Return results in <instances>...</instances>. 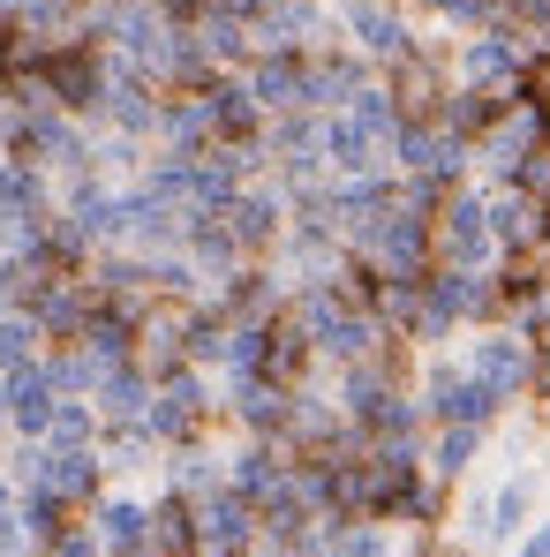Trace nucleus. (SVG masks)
<instances>
[{
  "label": "nucleus",
  "instance_id": "nucleus-1",
  "mask_svg": "<svg viewBox=\"0 0 550 557\" xmlns=\"http://www.w3.org/2000/svg\"><path fill=\"white\" fill-rule=\"evenodd\" d=\"M536 505H543V482H536L528 467H521V474H498L490 490L467 497V543H490V550L505 543V550H513V543L536 528Z\"/></svg>",
  "mask_w": 550,
  "mask_h": 557
},
{
  "label": "nucleus",
  "instance_id": "nucleus-2",
  "mask_svg": "<svg viewBox=\"0 0 550 557\" xmlns=\"http://www.w3.org/2000/svg\"><path fill=\"white\" fill-rule=\"evenodd\" d=\"M430 264H453V272H490V264H498V242H490L482 196H467V188L445 196V211L430 219Z\"/></svg>",
  "mask_w": 550,
  "mask_h": 557
},
{
  "label": "nucleus",
  "instance_id": "nucleus-3",
  "mask_svg": "<svg viewBox=\"0 0 550 557\" xmlns=\"http://www.w3.org/2000/svg\"><path fill=\"white\" fill-rule=\"evenodd\" d=\"M340 30H347V53H363L377 69H392V61H407L423 38H415V23L392 8V0H340Z\"/></svg>",
  "mask_w": 550,
  "mask_h": 557
},
{
  "label": "nucleus",
  "instance_id": "nucleus-4",
  "mask_svg": "<svg viewBox=\"0 0 550 557\" xmlns=\"http://www.w3.org/2000/svg\"><path fill=\"white\" fill-rule=\"evenodd\" d=\"M415 407H423V422H438V430H445V422H460V430H490L505 399H490V392H482L467 370H453V362H430Z\"/></svg>",
  "mask_w": 550,
  "mask_h": 557
},
{
  "label": "nucleus",
  "instance_id": "nucleus-5",
  "mask_svg": "<svg viewBox=\"0 0 550 557\" xmlns=\"http://www.w3.org/2000/svg\"><path fill=\"white\" fill-rule=\"evenodd\" d=\"M204 414H211V392H204V376H196V370H174V376H159V384H151L144 437H151V445H196Z\"/></svg>",
  "mask_w": 550,
  "mask_h": 557
},
{
  "label": "nucleus",
  "instance_id": "nucleus-6",
  "mask_svg": "<svg viewBox=\"0 0 550 557\" xmlns=\"http://www.w3.org/2000/svg\"><path fill=\"white\" fill-rule=\"evenodd\" d=\"M528 69V38L513 23H482L460 38V84H482V91H513Z\"/></svg>",
  "mask_w": 550,
  "mask_h": 557
},
{
  "label": "nucleus",
  "instance_id": "nucleus-7",
  "mask_svg": "<svg viewBox=\"0 0 550 557\" xmlns=\"http://www.w3.org/2000/svg\"><path fill=\"white\" fill-rule=\"evenodd\" d=\"M528 370H536V347H528V332L482 324V339H475V355H467V376H475L490 399H521V392H528Z\"/></svg>",
  "mask_w": 550,
  "mask_h": 557
},
{
  "label": "nucleus",
  "instance_id": "nucleus-8",
  "mask_svg": "<svg viewBox=\"0 0 550 557\" xmlns=\"http://www.w3.org/2000/svg\"><path fill=\"white\" fill-rule=\"evenodd\" d=\"M392 166H407V174H430V182H453L467 174V144L445 136L438 121H400L392 128Z\"/></svg>",
  "mask_w": 550,
  "mask_h": 557
},
{
  "label": "nucleus",
  "instance_id": "nucleus-9",
  "mask_svg": "<svg viewBox=\"0 0 550 557\" xmlns=\"http://www.w3.org/2000/svg\"><path fill=\"white\" fill-rule=\"evenodd\" d=\"M188 505H196V543H204V550H249V543H257V505L234 497L227 482L204 490V497H188Z\"/></svg>",
  "mask_w": 550,
  "mask_h": 557
},
{
  "label": "nucleus",
  "instance_id": "nucleus-10",
  "mask_svg": "<svg viewBox=\"0 0 550 557\" xmlns=\"http://www.w3.org/2000/svg\"><path fill=\"white\" fill-rule=\"evenodd\" d=\"M219 219H227V234H234L242 257H249V249H272L279 234H286V203H279L272 188H234V196L219 203Z\"/></svg>",
  "mask_w": 550,
  "mask_h": 557
},
{
  "label": "nucleus",
  "instance_id": "nucleus-11",
  "mask_svg": "<svg viewBox=\"0 0 550 557\" xmlns=\"http://www.w3.org/2000/svg\"><path fill=\"white\" fill-rule=\"evenodd\" d=\"M490 286H498V317H536L550 301V257L543 249H513V257H498Z\"/></svg>",
  "mask_w": 550,
  "mask_h": 557
},
{
  "label": "nucleus",
  "instance_id": "nucleus-12",
  "mask_svg": "<svg viewBox=\"0 0 550 557\" xmlns=\"http://www.w3.org/2000/svg\"><path fill=\"white\" fill-rule=\"evenodd\" d=\"M196 98H204V113H211V144H257L265 113H257V98H249L242 76H211Z\"/></svg>",
  "mask_w": 550,
  "mask_h": 557
},
{
  "label": "nucleus",
  "instance_id": "nucleus-13",
  "mask_svg": "<svg viewBox=\"0 0 550 557\" xmlns=\"http://www.w3.org/2000/svg\"><path fill=\"white\" fill-rule=\"evenodd\" d=\"M30 490L61 497L69 512H76V505H98V453H61V445H38V474H30Z\"/></svg>",
  "mask_w": 550,
  "mask_h": 557
},
{
  "label": "nucleus",
  "instance_id": "nucleus-14",
  "mask_svg": "<svg viewBox=\"0 0 550 557\" xmlns=\"http://www.w3.org/2000/svg\"><path fill=\"white\" fill-rule=\"evenodd\" d=\"M91 286L84 278H46L38 286V301H30V324L46 332V339H61V347H76V332L91 324Z\"/></svg>",
  "mask_w": 550,
  "mask_h": 557
},
{
  "label": "nucleus",
  "instance_id": "nucleus-15",
  "mask_svg": "<svg viewBox=\"0 0 550 557\" xmlns=\"http://www.w3.org/2000/svg\"><path fill=\"white\" fill-rule=\"evenodd\" d=\"M384 159H392V151L369 136V128L355 121V113H347V106H340V113H325V166H332V174L363 182V174H377Z\"/></svg>",
  "mask_w": 550,
  "mask_h": 557
},
{
  "label": "nucleus",
  "instance_id": "nucleus-16",
  "mask_svg": "<svg viewBox=\"0 0 550 557\" xmlns=\"http://www.w3.org/2000/svg\"><path fill=\"white\" fill-rule=\"evenodd\" d=\"M242 84L257 98V113H309L302 106V53H257L242 69Z\"/></svg>",
  "mask_w": 550,
  "mask_h": 557
},
{
  "label": "nucleus",
  "instance_id": "nucleus-17",
  "mask_svg": "<svg viewBox=\"0 0 550 557\" xmlns=\"http://www.w3.org/2000/svg\"><path fill=\"white\" fill-rule=\"evenodd\" d=\"M309 332L294 324V317H272L265 324V347H257V376L265 384H286V392H302V376H309Z\"/></svg>",
  "mask_w": 550,
  "mask_h": 557
},
{
  "label": "nucleus",
  "instance_id": "nucleus-18",
  "mask_svg": "<svg viewBox=\"0 0 550 557\" xmlns=\"http://www.w3.org/2000/svg\"><path fill=\"white\" fill-rule=\"evenodd\" d=\"M196 505L188 497H159V505H144V543L136 557H196Z\"/></svg>",
  "mask_w": 550,
  "mask_h": 557
},
{
  "label": "nucleus",
  "instance_id": "nucleus-19",
  "mask_svg": "<svg viewBox=\"0 0 550 557\" xmlns=\"http://www.w3.org/2000/svg\"><path fill=\"white\" fill-rule=\"evenodd\" d=\"M53 407H61V392H53V376L38 370V362L8 376V422H15L23 437H46V430H53Z\"/></svg>",
  "mask_w": 550,
  "mask_h": 557
},
{
  "label": "nucleus",
  "instance_id": "nucleus-20",
  "mask_svg": "<svg viewBox=\"0 0 550 557\" xmlns=\"http://www.w3.org/2000/svg\"><path fill=\"white\" fill-rule=\"evenodd\" d=\"M98 414H106L113 430H144V414H151V376L136 370V362L106 370L98 376Z\"/></svg>",
  "mask_w": 550,
  "mask_h": 557
},
{
  "label": "nucleus",
  "instance_id": "nucleus-21",
  "mask_svg": "<svg viewBox=\"0 0 550 557\" xmlns=\"http://www.w3.org/2000/svg\"><path fill=\"white\" fill-rule=\"evenodd\" d=\"M234 414H242L257 437H286L294 392H286V384H265V376H234Z\"/></svg>",
  "mask_w": 550,
  "mask_h": 557
},
{
  "label": "nucleus",
  "instance_id": "nucleus-22",
  "mask_svg": "<svg viewBox=\"0 0 550 557\" xmlns=\"http://www.w3.org/2000/svg\"><path fill=\"white\" fill-rule=\"evenodd\" d=\"M482 219H490V242H498V257H513V249H536V203H528L521 188H498V196H482Z\"/></svg>",
  "mask_w": 550,
  "mask_h": 557
},
{
  "label": "nucleus",
  "instance_id": "nucleus-23",
  "mask_svg": "<svg viewBox=\"0 0 550 557\" xmlns=\"http://www.w3.org/2000/svg\"><path fill=\"white\" fill-rule=\"evenodd\" d=\"M286 467H294V453H279V445H249L242 460L227 467V490H234V497H249V505H265L279 482H286Z\"/></svg>",
  "mask_w": 550,
  "mask_h": 557
},
{
  "label": "nucleus",
  "instance_id": "nucleus-24",
  "mask_svg": "<svg viewBox=\"0 0 550 557\" xmlns=\"http://www.w3.org/2000/svg\"><path fill=\"white\" fill-rule=\"evenodd\" d=\"M98 543L113 557L136 550V543H144V505H136V497H98Z\"/></svg>",
  "mask_w": 550,
  "mask_h": 557
},
{
  "label": "nucleus",
  "instance_id": "nucleus-25",
  "mask_svg": "<svg viewBox=\"0 0 550 557\" xmlns=\"http://www.w3.org/2000/svg\"><path fill=\"white\" fill-rule=\"evenodd\" d=\"M38 324H30V309H0V376H15V370H30L38 362Z\"/></svg>",
  "mask_w": 550,
  "mask_h": 557
},
{
  "label": "nucleus",
  "instance_id": "nucleus-26",
  "mask_svg": "<svg viewBox=\"0 0 550 557\" xmlns=\"http://www.w3.org/2000/svg\"><path fill=\"white\" fill-rule=\"evenodd\" d=\"M475 453H482V430H460V422H445V430H438V445H430V482H453V474H467V467H475Z\"/></svg>",
  "mask_w": 550,
  "mask_h": 557
},
{
  "label": "nucleus",
  "instance_id": "nucleus-27",
  "mask_svg": "<svg viewBox=\"0 0 550 557\" xmlns=\"http://www.w3.org/2000/svg\"><path fill=\"white\" fill-rule=\"evenodd\" d=\"M46 437H53L61 453H91V445H98V407H84V399H61Z\"/></svg>",
  "mask_w": 550,
  "mask_h": 557
},
{
  "label": "nucleus",
  "instance_id": "nucleus-28",
  "mask_svg": "<svg viewBox=\"0 0 550 557\" xmlns=\"http://www.w3.org/2000/svg\"><path fill=\"white\" fill-rule=\"evenodd\" d=\"M204 490H219V460H211L204 445H182V460H174V497H204Z\"/></svg>",
  "mask_w": 550,
  "mask_h": 557
},
{
  "label": "nucleus",
  "instance_id": "nucleus-29",
  "mask_svg": "<svg viewBox=\"0 0 550 557\" xmlns=\"http://www.w3.org/2000/svg\"><path fill=\"white\" fill-rule=\"evenodd\" d=\"M513 106H528V113H536V128H543V144H550V61H528V69H521Z\"/></svg>",
  "mask_w": 550,
  "mask_h": 557
},
{
  "label": "nucleus",
  "instance_id": "nucleus-30",
  "mask_svg": "<svg viewBox=\"0 0 550 557\" xmlns=\"http://www.w3.org/2000/svg\"><path fill=\"white\" fill-rule=\"evenodd\" d=\"M505 188H521L528 203H543V196H550V144H536V151L513 166V182H505Z\"/></svg>",
  "mask_w": 550,
  "mask_h": 557
},
{
  "label": "nucleus",
  "instance_id": "nucleus-31",
  "mask_svg": "<svg viewBox=\"0 0 550 557\" xmlns=\"http://www.w3.org/2000/svg\"><path fill=\"white\" fill-rule=\"evenodd\" d=\"M23 550V528H15V490L0 482V557H15Z\"/></svg>",
  "mask_w": 550,
  "mask_h": 557
},
{
  "label": "nucleus",
  "instance_id": "nucleus-32",
  "mask_svg": "<svg viewBox=\"0 0 550 557\" xmlns=\"http://www.w3.org/2000/svg\"><path fill=\"white\" fill-rule=\"evenodd\" d=\"M46 550H53V557H98V535H91V528H69V535H53Z\"/></svg>",
  "mask_w": 550,
  "mask_h": 557
},
{
  "label": "nucleus",
  "instance_id": "nucleus-33",
  "mask_svg": "<svg viewBox=\"0 0 550 557\" xmlns=\"http://www.w3.org/2000/svg\"><path fill=\"white\" fill-rule=\"evenodd\" d=\"M513 557H550V520H536V528L513 543Z\"/></svg>",
  "mask_w": 550,
  "mask_h": 557
},
{
  "label": "nucleus",
  "instance_id": "nucleus-34",
  "mask_svg": "<svg viewBox=\"0 0 550 557\" xmlns=\"http://www.w3.org/2000/svg\"><path fill=\"white\" fill-rule=\"evenodd\" d=\"M528 392H536V399L550 407V355H543V347H536V370H528Z\"/></svg>",
  "mask_w": 550,
  "mask_h": 557
},
{
  "label": "nucleus",
  "instance_id": "nucleus-35",
  "mask_svg": "<svg viewBox=\"0 0 550 557\" xmlns=\"http://www.w3.org/2000/svg\"><path fill=\"white\" fill-rule=\"evenodd\" d=\"M536 249H543V257H550V196H543V203H536Z\"/></svg>",
  "mask_w": 550,
  "mask_h": 557
},
{
  "label": "nucleus",
  "instance_id": "nucleus-36",
  "mask_svg": "<svg viewBox=\"0 0 550 557\" xmlns=\"http://www.w3.org/2000/svg\"><path fill=\"white\" fill-rule=\"evenodd\" d=\"M415 557H467V550H438V543H423V550H415Z\"/></svg>",
  "mask_w": 550,
  "mask_h": 557
},
{
  "label": "nucleus",
  "instance_id": "nucleus-37",
  "mask_svg": "<svg viewBox=\"0 0 550 557\" xmlns=\"http://www.w3.org/2000/svg\"><path fill=\"white\" fill-rule=\"evenodd\" d=\"M196 557H249V550H196Z\"/></svg>",
  "mask_w": 550,
  "mask_h": 557
},
{
  "label": "nucleus",
  "instance_id": "nucleus-38",
  "mask_svg": "<svg viewBox=\"0 0 550 557\" xmlns=\"http://www.w3.org/2000/svg\"><path fill=\"white\" fill-rule=\"evenodd\" d=\"M0 422H8V376H0Z\"/></svg>",
  "mask_w": 550,
  "mask_h": 557
}]
</instances>
